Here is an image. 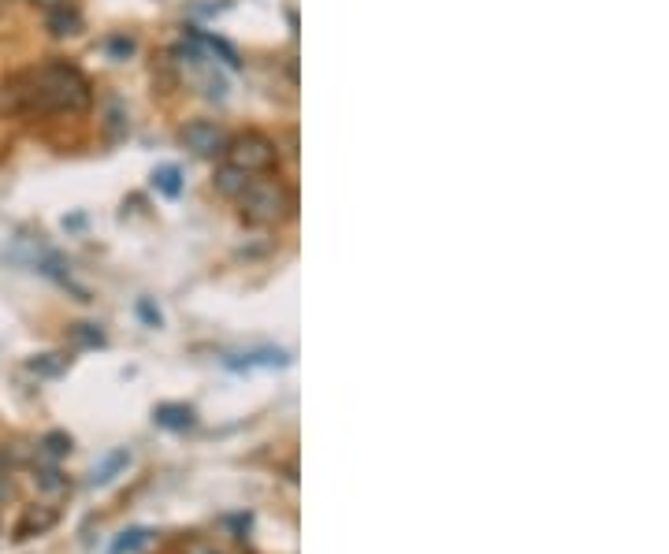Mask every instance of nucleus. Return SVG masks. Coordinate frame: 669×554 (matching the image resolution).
<instances>
[{
  "instance_id": "18",
  "label": "nucleus",
  "mask_w": 669,
  "mask_h": 554,
  "mask_svg": "<svg viewBox=\"0 0 669 554\" xmlns=\"http://www.w3.org/2000/svg\"><path fill=\"white\" fill-rule=\"evenodd\" d=\"M108 49H112V53H131L134 41H131V38H116V41H112V45H108Z\"/></svg>"
},
{
  "instance_id": "16",
  "label": "nucleus",
  "mask_w": 669,
  "mask_h": 554,
  "mask_svg": "<svg viewBox=\"0 0 669 554\" xmlns=\"http://www.w3.org/2000/svg\"><path fill=\"white\" fill-rule=\"evenodd\" d=\"M41 447H45V454H49V458H64L67 450H71V439H67L64 432H53V436L41 439Z\"/></svg>"
},
{
  "instance_id": "14",
  "label": "nucleus",
  "mask_w": 669,
  "mask_h": 554,
  "mask_svg": "<svg viewBox=\"0 0 669 554\" xmlns=\"http://www.w3.org/2000/svg\"><path fill=\"white\" fill-rule=\"evenodd\" d=\"M71 343L101 346V343H105V335H101V328H97V324H75V328H71Z\"/></svg>"
},
{
  "instance_id": "17",
  "label": "nucleus",
  "mask_w": 669,
  "mask_h": 554,
  "mask_svg": "<svg viewBox=\"0 0 669 554\" xmlns=\"http://www.w3.org/2000/svg\"><path fill=\"white\" fill-rule=\"evenodd\" d=\"M138 317L145 320V324H149V328H160V309H153V302H138Z\"/></svg>"
},
{
  "instance_id": "6",
  "label": "nucleus",
  "mask_w": 669,
  "mask_h": 554,
  "mask_svg": "<svg viewBox=\"0 0 669 554\" xmlns=\"http://www.w3.org/2000/svg\"><path fill=\"white\" fill-rule=\"evenodd\" d=\"M153 421L168 432H186V428H194V409L183 406V402H160L153 409Z\"/></svg>"
},
{
  "instance_id": "8",
  "label": "nucleus",
  "mask_w": 669,
  "mask_h": 554,
  "mask_svg": "<svg viewBox=\"0 0 669 554\" xmlns=\"http://www.w3.org/2000/svg\"><path fill=\"white\" fill-rule=\"evenodd\" d=\"M253 175L242 172V168H231V164H223V168H216V175H212V186H216V194H223V198L235 201L238 194H242V186L250 183Z\"/></svg>"
},
{
  "instance_id": "1",
  "label": "nucleus",
  "mask_w": 669,
  "mask_h": 554,
  "mask_svg": "<svg viewBox=\"0 0 669 554\" xmlns=\"http://www.w3.org/2000/svg\"><path fill=\"white\" fill-rule=\"evenodd\" d=\"M4 108L27 112V116H82L93 105V86L75 64L67 60H45L38 67L19 71L4 82Z\"/></svg>"
},
{
  "instance_id": "9",
  "label": "nucleus",
  "mask_w": 669,
  "mask_h": 554,
  "mask_svg": "<svg viewBox=\"0 0 669 554\" xmlns=\"http://www.w3.org/2000/svg\"><path fill=\"white\" fill-rule=\"evenodd\" d=\"M153 186H157L160 194H168V198H179V190H183V175H179L175 164H164V168L153 172Z\"/></svg>"
},
{
  "instance_id": "12",
  "label": "nucleus",
  "mask_w": 669,
  "mask_h": 554,
  "mask_svg": "<svg viewBox=\"0 0 669 554\" xmlns=\"http://www.w3.org/2000/svg\"><path fill=\"white\" fill-rule=\"evenodd\" d=\"M67 369V357L60 354H41L30 361V372H38V376H60Z\"/></svg>"
},
{
  "instance_id": "11",
  "label": "nucleus",
  "mask_w": 669,
  "mask_h": 554,
  "mask_svg": "<svg viewBox=\"0 0 669 554\" xmlns=\"http://www.w3.org/2000/svg\"><path fill=\"white\" fill-rule=\"evenodd\" d=\"M194 38H197V45H205L209 53L223 56V64H227V67H238V64H242V60H238V53L223 38H212V34H194Z\"/></svg>"
},
{
  "instance_id": "3",
  "label": "nucleus",
  "mask_w": 669,
  "mask_h": 554,
  "mask_svg": "<svg viewBox=\"0 0 669 554\" xmlns=\"http://www.w3.org/2000/svg\"><path fill=\"white\" fill-rule=\"evenodd\" d=\"M223 157H227L231 168H242V172L250 175H272L279 168V146L261 131H246L227 138Z\"/></svg>"
},
{
  "instance_id": "19",
  "label": "nucleus",
  "mask_w": 669,
  "mask_h": 554,
  "mask_svg": "<svg viewBox=\"0 0 669 554\" xmlns=\"http://www.w3.org/2000/svg\"><path fill=\"white\" fill-rule=\"evenodd\" d=\"M34 4H41V8H56V4H67V0H34Z\"/></svg>"
},
{
  "instance_id": "2",
  "label": "nucleus",
  "mask_w": 669,
  "mask_h": 554,
  "mask_svg": "<svg viewBox=\"0 0 669 554\" xmlns=\"http://www.w3.org/2000/svg\"><path fill=\"white\" fill-rule=\"evenodd\" d=\"M242 220L253 227H279L294 212V190L276 175H253L235 198Z\"/></svg>"
},
{
  "instance_id": "13",
  "label": "nucleus",
  "mask_w": 669,
  "mask_h": 554,
  "mask_svg": "<svg viewBox=\"0 0 669 554\" xmlns=\"http://www.w3.org/2000/svg\"><path fill=\"white\" fill-rule=\"evenodd\" d=\"M127 462H131V454H127V450H116V454H112V458H108V462L93 473V484H108V480L116 476V469H123Z\"/></svg>"
},
{
  "instance_id": "7",
  "label": "nucleus",
  "mask_w": 669,
  "mask_h": 554,
  "mask_svg": "<svg viewBox=\"0 0 669 554\" xmlns=\"http://www.w3.org/2000/svg\"><path fill=\"white\" fill-rule=\"evenodd\" d=\"M49 30H53L56 38H71V34H79L82 30V12L79 8H71V4H56L49 8Z\"/></svg>"
},
{
  "instance_id": "10",
  "label": "nucleus",
  "mask_w": 669,
  "mask_h": 554,
  "mask_svg": "<svg viewBox=\"0 0 669 554\" xmlns=\"http://www.w3.org/2000/svg\"><path fill=\"white\" fill-rule=\"evenodd\" d=\"M34 480H38V488L41 491H49V495H64L71 484H67V476L56 469V465H49V469H38L34 473Z\"/></svg>"
},
{
  "instance_id": "5",
  "label": "nucleus",
  "mask_w": 669,
  "mask_h": 554,
  "mask_svg": "<svg viewBox=\"0 0 669 554\" xmlns=\"http://www.w3.org/2000/svg\"><path fill=\"white\" fill-rule=\"evenodd\" d=\"M56 510L53 506H27V514L19 517V525L12 528V540H30V536H41V532H49L56 525Z\"/></svg>"
},
{
  "instance_id": "4",
  "label": "nucleus",
  "mask_w": 669,
  "mask_h": 554,
  "mask_svg": "<svg viewBox=\"0 0 669 554\" xmlns=\"http://www.w3.org/2000/svg\"><path fill=\"white\" fill-rule=\"evenodd\" d=\"M179 142H183L194 157L212 160V157H223V149H227V131H223L220 123H209V119H190V123L179 127Z\"/></svg>"
},
{
  "instance_id": "20",
  "label": "nucleus",
  "mask_w": 669,
  "mask_h": 554,
  "mask_svg": "<svg viewBox=\"0 0 669 554\" xmlns=\"http://www.w3.org/2000/svg\"><path fill=\"white\" fill-rule=\"evenodd\" d=\"M190 554H216V551H212V547H194Z\"/></svg>"
},
{
  "instance_id": "15",
  "label": "nucleus",
  "mask_w": 669,
  "mask_h": 554,
  "mask_svg": "<svg viewBox=\"0 0 669 554\" xmlns=\"http://www.w3.org/2000/svg\"><path fill=\"white\" fill-rule=\"evenodd\" d=\"M145 540H149V532H145V528H131V532H123V536L116 540L112 554H131V551H138Z\"/></svg>"
}]
</instances>
